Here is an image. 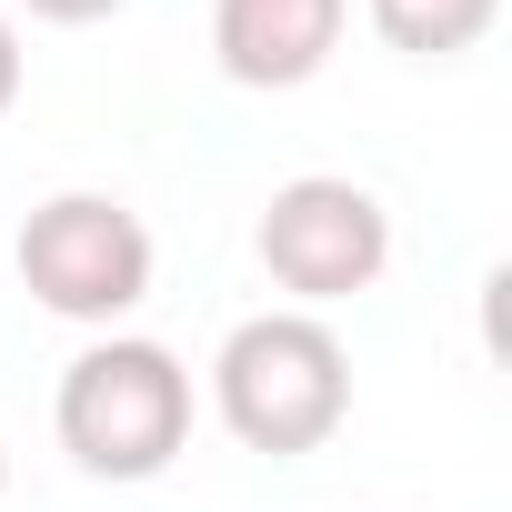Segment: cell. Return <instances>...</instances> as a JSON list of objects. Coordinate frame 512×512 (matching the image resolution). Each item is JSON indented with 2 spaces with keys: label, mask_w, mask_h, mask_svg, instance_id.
Here are the masks:
<instances>
[{
  "label": "cell",
  "mask_w": 512,
  "mask_h": 512,
  "mask_svg": "<svg viewBox=\"0 0 512 512\" xmlns=\"http://www.w3.org/2000/svg\"><path fill=\"white\" fill-rule=\"evenodd\" d=\"M352 0H211V61L241 91H302L342 51Z\"/></svg>",
  "instance_id": "5"
},
{
  "label": "cell",
  "mask_w": 512,
  "mask_h": 512,
  "mask_svg": "<svg viewBox=\"0 0 512 512\" xmlns=\"http://www.w3.org/2000/svg\"><path fill=\"white\" fill-rule=\"evenodd\" d=\"M21 11H31V21H111L121 0H21Z\"/></svg>",
  "instance_id": "7"
},
{
  "label": "cell",
  "mask_w": 512,
  "mask_h": 512,
  "mask_svg": "<svg viewBox=\"0 0 512 512\" xmlns=\"http://www.w3.org/2000/svg\"><path fill=\"white\" fill-rule=\"evenodd\" d=\"M211 412L231 422L241 452L302 462L352 422V352L312 312H251L211 362Z\"/></svg>",
  "instance_id": "1"
},
{
  "label": "cell",
  "mask_w": 512,
  "mask_h": 512,
  "mask_svg": "<svg viewBox=\"0 0 512 512\" xmlns=\"http://www.w3.org/2000/svg\"><path fill=\"white\" fill-rule=\"evenodd\" d=\"M21 282L61 322H121L151 292V231L111 191H61L21 221Z\"/></svg>",
  "instance_id": "3"
},
{
  "label": "cell",
  "mask_w": 512,
  "mask_h": 512,
  "mask_svg": "<svg viewBox=\"0 0 512 512\" xmlns=\"http://www.w3.org/2000/svg\"><path fill=\"white\" fill-rule=\"evenodd\" d=\"M51 422H61V452H71L91 482H151V472H171L181 442H191V372H181L161 342L111 332V342H91V352L61 372Z\"/></svg>",
  "instance_id": "2"
},
{
  "label": "cell",
  "mask_w": 512,
  "mask_h": 512,
  "mask_svg": "<svg viewBox=\"0 0 512 512\" xmlns=\"http://www.w3.org/2000/svg\"><path fill=\"white\" fill-rule=\"evenodd\" d=\"M0 482H11V452H0Z\"/></svg>",
  "instance_id": "9"
},
{
  "label": "cell",
  "mask_w": 512,
  "mask_h": 512,
  "mask_svg": "<svg viewBox=\"0 0 512 512\" xmlns=\"http://www.w3.org/2000/svg\"><path fill=\"white\" fill-rule=\"evenodd\" d=\"M502 21V0H372V31L412 61H452Z\"/></svg>",
  "instance_id": "6"
},
{
  "label": "cell",
  "mask_w": 512,
  "mask_h": 512,
  "mask_svg": "<svg viewBox=\"0 0 512 512\" xmlns=\"http://www.w3.org/2000/svg\"><path fill=\"white\" fill-rule=\"evenodd\" d=\"M11 101H21V31L0 21V111H11Z\"/></svg>",
  "instance_id": "8"
},
{
  "label": "cell",
  "mask_w": 512,
  "mask_h": 512,
  "mask_svg": "<svg viewBox=\"0 0 512 512\" xmlns=\"http://www.w3.org/2000/svg\"><path fill=\"white\" fill-rule=\"evenodd\" d=\"M251 251H262V272L292 292V302H352L382 282L392 262V211L342 181V171H302L262 201V231H251Z\"/></svg>",
  "instance_id": "4"
}]
</instances>
